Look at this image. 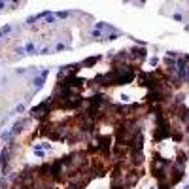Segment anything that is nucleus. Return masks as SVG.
Listing matches in <instances>:
<instances>
[{"mask_svg": "<svg viewBox=\"0 0 189 189\" xmlns=\"http://www.w3.org/2000/svg\"><path fill=\"white\" fill-rule=\"evenodd\" d=\"M8 155H10V150H8V148H4L2 153H0V163H2V168H6V164H8Z\"/></svg>", "mask_w": 189, "mask_h": 189, "instance_id": "1", "label": "nucleus"}, {"mask_svg": "<svg viewBox=\"0 0 189 189\" xmlns=\"http://www.w3.org/2000/svg\"><path fill=\"white\" fill-rule=\"evenodd\" d=\"M132 57H138V59H144V57H146V49H144V47H142V49H138V47H134L132 49Z\"/></svg>", "mask_w": 189, "mask_h": 189, "instance_id": "2", "label": "nucleus"}, {"mask_svg": "<svg viewBox=\"0 0 189 189\" xmlns=\"http://www.w3.org/2000/svg\"><path fill=\"white\" fill-rule=\"evenodd\" d=\"M94 62H96V57H89V59L83 60V66H93Z\"/></svg>", "mask_w": 189, "mask_h": 189, "instance_id": "3", "label": "nucleus"}, {"mask_svg": "<svg viewBox=\"0 0 189 189\" xmlns=\"http://www.w3.org/2000/svg\"><path fill=\"white\" fill-rule=\"evenodd\" d=\"M28 53H36V47H34V44H26V47H25Z\"/></svg>", "mask_w": 189, "mask_h": 189, "instance_id": "4", "label": "nucleus"}, {"mask_svg": "<svg viewBox=\"0 0 189 189\" xmlns=\"http://www.w3.org/2000/svg\"><path fill=\"white\" fill-rule=\"evenodd\" d=\"M150 62H151V66H155L157 62H159V59H157V57H151V59H150Z\"/></svg>", "mask_w": 189, "mask_h": 189, "instance_id": "5", "label": "nucleus"}, {"mask_svg": "<svg viewBox=\"0 0 189 189\" xmlns=\"http://www.w3.org/2000/svg\"><path fill=\"white\" fill-rule=\"evenodd\" d=\"M66 15H68V12H59V13H57V17H60V19L66 17Z\"/></svg>", "mask_w": 189, "mask_h": 189, "instance_id": "6", "label": "nucleus"}, {"mask_svg": "<svg viewBox=\"0 0 189 189\" xmlns=\"http://www.w3.org/2000/svg\"><path fill=\"white\" fill-rule=\"evenodd\" d=\"M93 36H94V38H98V36H100V30L94 28V30H93Z\"/></svg>", "mask_w": 189, "mask_h": 189, "instance_id": "7", "label": "nucleus"}, {"mask_svg": "<svg viewBox=\"0 0 189 189\" xmlns=\"http://www.w3.org/2000/svg\"><path fill=\"white\" fill-rule=\"evenodd\" d=\"M23 110H25V106H23V104H19V106L15 108V112H23Z\"/></svg>", "mask_w": 189, "mask_h": 189, "instance_id": "8", "label": "nucleus"}, {"mask_svg": "<svg viewBox=\"0 0 189 189\" xmlns=\"http://www.w3.org/2000/svg\"><path fill=\"white\" fill-rule=\"evenodd\" d=\"M184 189H189V185H185V187H184Z\"/></svg>", "mask_w": 189, "mask_h": 189, "instance_id": "9", "label": "nucleus"}, {"mask_svg": "<svg viewBox=\"0 0 189 189\" xmlns=\"http://www.w3.org/2000/svg\"><path fill=\"white\" fill-rule=\"evenodd\" d=\"M187 132H189V125H187Z\"/></svg>", "mask_w": 189, "mask_h": 189, "instance_id": "10", "label": "nucleus"}]
</instances>
